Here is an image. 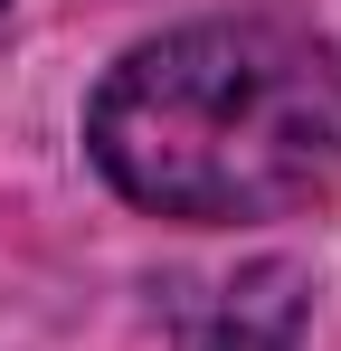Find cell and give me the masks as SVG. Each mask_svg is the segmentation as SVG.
I'll use <instances>...</instances> for the list:
<instances>
[{"label": "cell", "mask_w": 341, "mask_h": 351, "mask_svg": "<svg viewBox=\"0 0 341 351\" xmlns=\"http://www.w3.org/2000/svg\"><path fill=\"white\" fill-rule=\"evenodd\" d=\"M95 171L180 228L284 219L341 190V48L294 19H190L142 38L86 105Z\"/></svg>", "instance_id": "cell-1"}]
</instances>
